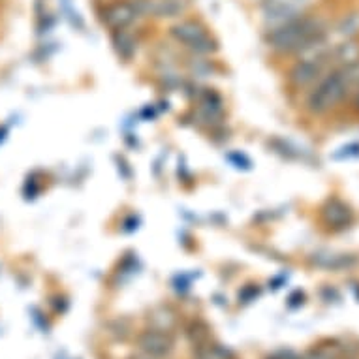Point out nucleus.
I'll use <instances>...</instances> for the list:
<instances>
[{
	"label": "nucleus",
	"instance_id": "1",
	"mask_svg": "<svg viewBox=\"0 0 359 359\" xmlns=\"http://www.w3.org/2000/svg\"><path fill=\"white\" fill-rule=\"evenodd\" d=\"M318 36L320 29L316 19H290L271 30V34L267 36V44L277 53H301Z\"/></svg>",
	"mask_w": 359,
	"mask_h": 359
},
{
	"label": "nucleus",
	"instance_id": "2",
	"mask_svg": "<svg viewBox=\"0 0 359 359\" xmlns=\"http://www.w3.org/2000/svg\"><path fill=\"white\" fill-rule=\"evenodd\" d=\"M346 90H348V81L341 72L330 73L327 77H323L318 87L308 96V110L312 113H325L330 111L333 106H337L343 98H345Z\"/></svg>",
	"mask_w": 359,
	"mask_h": 359
},
{
	"label": "nucleus",
	"instance_id": "3",
	"mask_svg": "<svg viewBox=\"0 0 359 359\" xmlns=\"http://www.w3.org/2000/svg\"><path fill=\"white\" fill-rule=\"evenodd\" d=\"M169 34L173 36L175 42L184 45L186 49L199 53V55H207V53L216 51V42H214L213 36L207 32L206 27L198 21H190V19L179 21L177 25L171 27Z\"/></svg>",
	"mask_w": 359,
	"mask_h": 359
},
{
	"label": "nucleus",
	"instance_id": "4",
	"mask_svg": "<svg viewBox=\"0 0 359 359\" xmlns=\"http://www.w3.org/2000/svg\"><path fill=\"white\" fill-rule=\"evenodd\" d=\"M138 19L140 14L132 0H115L102 10V21L108 29H111V32L130 29Z\"/></svg>",
	"mask_w": 359,
	"mask_h": 359
},
{
	"label": "nucleus",
	"instance_id": "5",
	"mask_svg": "<svg viewBox=\"0 0 359 359\" xmlns=\"http://www.w3.org/2000/svg\"><path fill=\"white\" fill-rule=\"evenodd\" d=\"M320 73H322V59H305L292 68L288 77L293 87L303 88L314 83Z\"/></svg>",
	"mask_w": 359,
	"mask_h": 359
},
{
	"label": "nucleus",
	"instance_id": "6",
	"mask_svg": "<svg viewBox=\"0 0 359 359\" xmlns=\"http://www.w3.org/2000/svg\"><path fill=\"white\" fill-rule=\"evenodd\" d=\"M140 346L149 356H166L171 350V338L162 331H145L140 337Z\"/></svg>",
	"mask_w": 359,
	"mask_h": 359
},
{
	"label": "nucleus",
	"instance_id": "7",
	"mask_svg": "<svg viewBox=\"0 0 359 359\" xmlns=\"http://www.w3.org/2000/svg\"><path fill=\"white\" fill-rule=\"evenodd\" d=\"M322 214L323 220L333 227H345L352 219L350 209L345 203H341L338 199H331L330 203L322 209Z\"/></svg>",
	"mask_w": 359,
	"mask_h": 359
},
{
	"label": "nucleus",
	"instance_id": "8",
	"mask_svg": "<svg viewBox=\"0 0 359 359\" xmlns=\"http://www.w3.org/2000/svg\"><path fill=\"white\" fill-rule=\"evenodd\" d=\"M113 45H115V51L119 53V57H123L125 60H130L138 51V42L134 38L132 32L126 30H115L113 34Z\"/></svg>",
	"mask_w": 359,
	"mask_h": 359
},
{
	"label": "nucleus",
	"instance_id": "9",
	"mask_svg": "<svg viewBox=\"0 0 359 359\" xmlns=\"http://www.w3.org/2000/svg\"><path fill=\"white\" fill-rule=\"evenodd\" d=\"M359 30V14L348 15L345 21L341 23V27H338V32L341 34H345V36H352Z\"/></svg>",
	"mask_w": 359,
	"mask_h": 359
},
{
	"label": "nucleus",
	"instance_id": "10",
	"mask_svg": "<svg viewBox=\"0 0 359 359\" xmlns=\"http://www.w3.org/2000/svg\"><path fill=\"white\" fill-rule=\"evenodd\" d=\"M198 359H227V352L220 346H203L199 348Z\"/></svg>",
	"mask_w": 359,
	"mask_h": 359
},
{
	"label": "nucleus",
	"instance_id": "11",
	"mask_svg": "<svg viewBox=\"0 0 359 359\" xmlns=\"http://www.w3.org/2000/svg\"><path fill=\"white\" fill-rule=\"evenodd\" d=\"M338 57L345 60V62H348V64H354V62H358L359 47H356V44L341 45V49H338Z\"/></svg>",
	"mask_w": 359,
	"mask_h": 359
}]
</instances>
